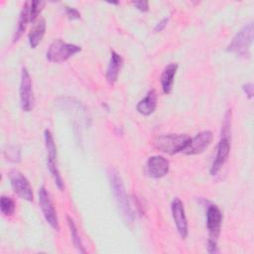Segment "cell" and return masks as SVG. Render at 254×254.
<instances>
[{"label": "cell", "instance_id": "1", "mask_svg": "<svg viewBox=\"0 0 254 254\" xmlns=\"http://www.w3.org/2000/svg\"><path fill=\"white\" fill-rule=\"evenodd\" d=\"M108 180L110 188L112 190V193L115 197L118 207L120 208V211L122 212V215L127 221L132 222L135 219V212L130 204L124 184L120 176L115 170L110 169L108 172Z\"/></svg>", "mask_w": 254, "mask_h": 254}, {"label": "cell", "instance_id": "2", "mask_svg": "<svg viewBox=\"0 0 254 254\" xmlns=\"http://www.w3.org/2000/svg\"><path fill=\"white\" fill-rule=\"evenodd\" d=\"M253 40V24L248 23L235 35L226 51L241 59L250 57V47Z\"/></svg>", "mask_w": 254, "mask_h": 254}, {"label": "cell", "instance_id": "3", "mask_svg": "<svg viewBox=\"0 0 254 254\" xmlns=\"http://www.w3.org/2000/svg\"><path fill=\"white\" fill-rule=\"evenodd\" d=\"M190 139L187 134H165L156 137L154 146L161 152L174 155L183 152L190 144Z\"/></svg>", "mask_w": 254, "mask_h": 254}, {"label": "cell", "instance_id": "4", "mask_svg": "<svg viewBox=\"0 0 254 254\" xmlns=\"http://www.w3.org/2000/svg\"><path fill=\"white\" fill-rule=\"evenodd\" d=\"M222 213L215 204H209L206 208V228L208 231L207 250L209 253L217 252V239L220 234Z\"/></svg>", "mask_w": 254, "mask_h": 254}, {"label": "cell", "instance_id": "5", "mask_svg": "<svg viewBox=\"0 0 254 254\" xmlns=\"http://www.w3.org/2000/svg\"><path fill=\"white\" fill-rule=\"evenodd\" d=\"M81 48L74 44H68L64 42L63 40H55L50 45L46 58L51 63H63L67 61L69 58L79 53Z\"/></svg>", "mask_w": 254, "mask_h": 254}, {"label": "cell", "instance_id": "6", "mask_svg": "<svg viewBox=\"0 0 254 254\" xmlns=\"http://www.w3.org/2000/svg\"><path fill=\"white\" fill-rule=\"evenodd\" d=\"M19 94H20V102H21L22 109L26 112H30L35 105V96L33 91L32 79L26 67H23L21 71Z\"/></svg>", "mask_w": 254, "mask_h": 254}, {"label": "cell", "instance_id": "7", "mask_svg": "<svg viewBox=\"0 0 254 254\" xmlns=\"http://www.w3.org/2000/svg\"><path fill=\"white\" fill-rule=\"evenodd\" d=\"M39 202L46 221L53 229L58 231L60 229V225L57 211L55 209L51 195L44 186H42L39 190Z\"/></svg>", "mask_w": 254, "mask_h": 254}, {"label": "cell", "instance_id": "8", "mask_svg": "<svg viewBox=\"0 0 254 254\" xmlns=\"http://www.w3.org/2000/svg\"><path fill=\"white\" fill-rule=\"evenodd\" d=\"M9 179L14 192L21 198L27 201H33L34 194L32 187L27 178L17 170H12L9 173Z\"/></svg>", "mask_w": 254, "mask_h": 254}, {"label": "cell", "instance_id": "9", "mask_svg": "<svg viewBox=\"0 0 254 254\" xmlns=\"http://www.w3.org/2000/svg\"><path fill=\"white\" fill-rule=\"evenodd\" d=\"M171 210L173 219L175 221L177 230L180 236L185 239L188 236V219L185 212V207L183 201L179 197H175L171 204Z\"/></svg>", "mask_w": 254, "mask_h": 254}, {"label": "cell", "instance_id": "10", "mask_svg": "<svg viewBox=\"0 0 254 254\" xmlns=\"http://www.w3.org/2000/svg\"><path fill=\"white\" fill-rule=\"evenodd\" d=\"M212 132L205 130L196 134L193 138L190 139V144L183 151L187 155H196L202 153L212 142Z\"/></svg>", "mask_w": 254, "mask_h": 254}, {"label": "cell", "instance_id": "11", "mask_svg": "<svg viewBox=\"0 0 254 254\" xmlns=\"http://www.w3.org/2000/svg\"><path fill=\"white\" fill-rule=\"evenodd\" d=\"M230 153V140L228 135H221V138L217 145V152L216 156L214 158V161L212 163V166L210 168V175L214 176L216 175L222 166L225 164V162L228 159Z\"/></svg>", "mask_w": 254, "mask_h": 254}, {"label": "cell", "instance_id": "12", "mask_svg": "<svg viewBox=\"0 0 254 254\" xmlns=\"http://www.w3.org/2000/svg\"><path fill=\"white\" fill-rule=\"evenodd\" d=\"M147 174L155 179L162 178L166 176L170 169L169 161L162 156H152L148 159L146 164Z\"/></svg>", "mask_w": 254, "mask_h": 254}, {"label": "cell", "instance_id": "13", "mask_svg": "<svg viewBox=\"0 0 254 254\" xmlns=\"http://www.w3.org/2000/svg\"><path fill=\"white\" fill-rule=\"evenodd\" d=\"M122 65H123L122 57L119 54H117L115 51H112L110 61L107 66L106 74H105L106 80L109 84H114L116 82Z\"/></svg>", "mask_w": 254, "mask_h": 254}, {"label": "cell", "instance_id": "14", "mask_svg": "<svg viewBox=\"0 0 254 254\" xmlns=\"http://www.w3.org/2000/svg\"><path fill=\"white\" fill-rule=\"evenodd\" d=\"M137 111L144 115V116H149L152 113H154V111L157 108V93L154 89L150 90L147 95L141 99L138 103H137Z\"/></svg>", "mask_w": 254, "mask_h": 254}, {"label": "cell", "instance_id": "15", "mask_svg": "<svg viewBox=\"0 0 254 254\" xmlns=\"http://www.w3.org/2000/svg\"><path fill=\"white\" fill-rule=\"evenodd\" d=\"M178 64L171 63L163 70L161 74V85L165 94H170L173 89L174 77L178 70Z\"/></svg>", "mask_w": 254, "mask_h": 254}, {"label": "cell", "instance_id": "16", "mask_svg": "<svg viewBox=\"0 0 254 254\" xmlns=\"http://www.w3.org/2000/svg\"><path fill=\"white\" fill-rule=\"evenodd\" d=\"M29 22H30V2H25L19 15L18 26L13 36V43L17 42L22 37Z\"/></svg>", "mask_w": 254, "mask_h": 254}, {"label": "cell", "instance_id": "17", "mask_svg": "<svg viewBox=\"0 0 254 254\" xmlns=\"http://www.w3.org/2000/svg\"><path fill=\"white\" fill-rule=\"evenodd\" d=\"M45 33H46V21H45V19H41L34 26V28L30 31V33L28 35L29 44L32 49H35L40 44Z\"/></svg>", "mask_w": 254, "mask_h": 254}, {"label": "cell", "instance_id": "18", "mask_svg": "<svg viewBox=\"0 0 254 254\" xmlns=\"http://www.w3.org/2000/svg\"><path fill=\"white\" fill-rule=\"evenodd\" d=\"M66 220H67V224H68V227H69V231H70V235H71V239H72L73 245L75 246V248L80 253H85V249H84V247L82 245V242H81L80 236L78 234V230H77V227H76V225L74 223V220L69 215L66 216Z\"/></svg>", "mask_w": 254, "mask_h": 254}, {"label": "cell", "instance_id": "19", "mask_svg": "<svg viewBox=\"0 0 254 254\" xmlns=\"http://www.w3.org/2000/svg\"><path fill=\"white\" fill-rule=\"evenodd\" d=\"M16 208L15 201L6 195H2L0 199V209L1 213L5 216H11L14 214Z\"/></svg>", "mask_w": 254, "mask_h": 254}, {"label": "cell", "instance_id": "20", "mask_svg": "<svg viewBox=\"0 0 254 254\" xmlns=\"http://www.w3.org/2000/svg\"><path fill=\"white\" fill-rule=\"evenodd\" d=\"M45 6L44 1H38L34 0L30 2V22L35 21V19L38 17V15L41 13Z\"/></svg>", "mask_w": 254, "mask_h": 254}, {"label": "cell", "instance_id": "21", "mask_svg": "<svg viewBox=\"0 0 254 254\" xmlns=\"http://www.w3.org/2000/svg\"><path fill=\"white\" fill-rule=\"evenodd\" d=\"M4 155H5V158H6L7 160H9V161H11V162H14V163L19 162V161H20V158H21L19 149L16 148V147H12V146L8 147V148L4 151Z\"/></svg>", "mask_w": 254, "mask_h": 254}, {"label": "cell", "instance_id": "22", "mask_svg": "<svg viewBox=\"0 0 254 254\" xmlns=\"http://www.w3.org/2000/svg\"><path fill=\"white\" fill-rule=\"evenodd\" d=\"M65 14H66L67 18L71 21L80 19V13L75 8H72V7L65 6Z\"/></svg>", "mask_w": 254, "mask_h": 254}, {"label": "cell", "instance_id": "23", "mask_svg": "<svg viewBox=\"0 0 254 254\" xmlns=\"http://www.w3.org/2000/svg\"><path fill=\"white\" fill-rule=\"evenodd\" d=\"M133 5L139 10V11H142V12H147L149 10V3L148 1H134L133 2Z\"/></svg>", "mask_w": 254, "mask_h": 254}, {"label": "cell", "instance_id": "24", "mask_svg": "<svg viewBox=\"0 0 254 254\" xmlns=\"http://www.w3.org/2000/svg\"><path fill=\"white\" fill-rule=\"evenodd\" d=\"M168 22H169V18H164V19H162L156 26H155V28H154V31L156 32V33H158V32H162L165 28H166V26H167V24H168Z\"/></svg>", "mask_w": 254, "mask_h": 254}, {"label": "cell", "instance_id": "25", "mask_svg": "<svg viewBox=\"0 0 254 254\" xmlns=\"http://www.w3.org/2000/svg\"><path fill=\"white\" fill-rule=\"evenodd\" d=\"M242 89L245 92V94L248 96V98L253 97V84L252 83H246L242 85Z\"/></svg>", "mask_w": 254, "mask_h": 254}]
</instances>
